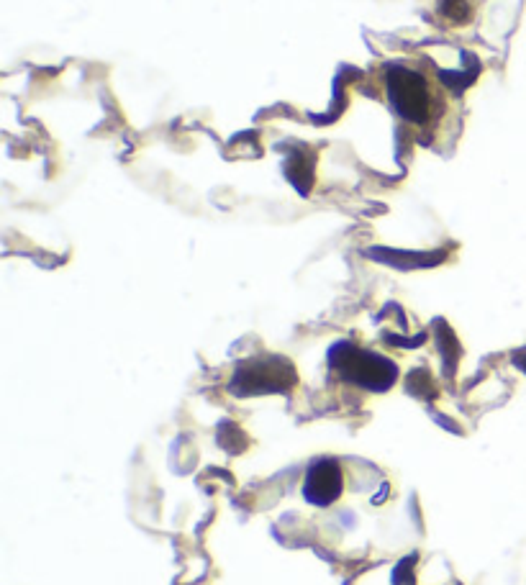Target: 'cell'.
<instances>
[{"label": "cell", "mask_w": 526, "mask_h": 585, "mask_svg": "<svg viewBox=\"0 0 526 585\" xmlns=\"http://www.w3.org/2000/svg\"><path fill=\"white\" fill-rule=\"evenodd\" d=\"M439 11L444 13V18L455 21V24H465L470 13H473V6H470V0H439Z\"/></svg>", "instance_id": "obj_4"}, {"label": "cell", "mask_w": 526, "mask_h": 585, "mask_svg": "<svg viewBox=\"0 0 526 585\" xmlns=\"http://www.w3.org/2000/svg\"><path fill=\"white\" fill-rule=\"evenodd\" d=\"M385 93L393 111L408 124H426L434 116V90L429 77L401 62L385 67Z\"/></svg>", "instance_id": "obj_1"}, {"label": "cell", "mask_w": 526, "mask_h": 585, "mask_svg": "<svg viewBox=\"0 0 526 585\" xmlns=\"http://www.w3.org/2000/svg\"><path fill=\"white\" fill-rule=\"evenodd\" d=\"M303 496L314 506H331L342 496V470L334 460H319L308 467Z\"/></svg>", "instance_id": "obj_3"}, {"label": "cell", "mask_w": 526, "mask_h": 585, "mask_svg": "<svg viewBox=\"0 0 526 585\" xmlns=\"http://www.w3.org/2000/svg\"><path fill=\"white\" fill-rule=\"evenodd\" d=\"M331 365L347 383L367 390H388L398 378V367L391 360L365 352L355 344H337L331 349Z\"/></svg>", "instance_id": "obj_2"}]
</instances>
